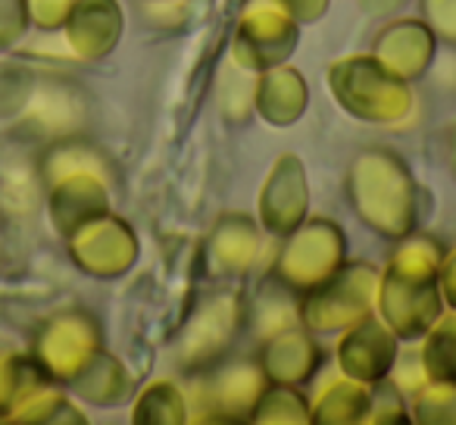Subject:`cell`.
I'll use <instances>...</instances> for the list:
<instances>
[{
  "mask_svg": "<svg viewBox=\"0 0 456 425\" xmlns=\"http://www.w3.org/2000/svg\"><path fill=\"white\" fill-rule=\"evenodd\" d=\"M437 266L441 250L428 238H410L391 257L385 279L379 282V300L385 325L403 341H416L441 316V291H437Z\"/></svg>",
  "mask_w": 456,
  "mask_h": 425,
  "instance_id": "1",
  "label": "cell"
},
{
  "mask_svg": "<svg viewBox=\"0 0 456 425\" xmlns=\"http://www.w3.org/2000/svg\"><path fill=\"white\" fill-rule=\"evenodd\" d=\"M356 217L381 238H410L416 225V182L391 151H369L350 169Z\"/></svg>",
  "mask_w": 456,
  "mask_h": 425,
  "instance_id": "2",
  "label": "cell"
},
{
  "mask_svg": "<svg viewBox=\"0 0 456 425\" xmlns=\"http://www.w3.org/2000/svg\"><path fill=\"white\" fill-rule=\"evenodd\" d=\"M329 85L344 110L366 122H394L412 107L406 82L375 57H344L329 69Z\"/></svg>",
  "mask_w": 456,
  "mask_h": 425,
  "instance_id": "3",
  "label": "cell"
},
{
  "mask_svg": "<svg viewBox=\"0 0 456 425\" xmlns=\"http://www.w3.org/2000/svg\"><path fill=\"white\" fill-rule=\"evenodd\" d=\"M375 294H379V273L369 263H350L338 269L335 275L306 291L300 300V323L310 331L329 335L344 331L360 319L372 316Z\"/></svg>",
  "mask_w": 456,
  "mask_h": 425,
  "instance_id": "4",
  "label": "cell"
},
{
  "mask_svg": "<svg viewBox=\"0 0 456 425\" xmlns=\"http://www.w3.org/2000/svg\"><path fill=\"white\" fill-rule=\"evenodd\" d=\"M200 372L203 379L194 388V410H200V422L254 419L256 400L269 385L260 360H216Z\"/></svg>",
  "mask_w": 456,
  "mask_h": 425,
  "instance_id": "5",
  "label": "cell"
},
{
  "mask_svg": "<svg viewBox=\"0 0 456 425\" xmlns=\"http://www.w3.org/2000/svg\"><path fill=\"white\" fill-rule=\"evenodd\" d=\"M344 263L341 229L325 219L294 229L285 241V250L275 263V279L294 291H313L329 275H335Z\"/></svg>",
  "mask_w": 456,
  "mask_h": 425,
  "instance_id": "6",
  "label": "cell"
},
{
  "mask_svg": "<svg viewBox=\"0 0 456 425\" xmlns=\"http://www.w3.org/2000/svg\"><path fill=\"white\" fill-rule=\"evenodd\" d=\"M297 45V26L294 16L275 0L250 4L241 20V32L235 38V57L244 69H273L291 57Z\"/></svg>",
  "mask_w": 456,
  "mask_h": 425,
  "instance_id": "7",
  "label": "cell"
},
{
  "mask_svg": "<svg viewBox=\"0 0 456 425\" xmlns=\"http://www.w3.org/2000/svg\"><path fill=\"white\" fill-rule=\"evenodd\" d=\"M244 306L241 298L232 291H219L194 313L191 325L182 335V347H178V366L188 372H200L203 366L222 360L228 344L238 338V325H241Z\"/></svg>",
  "mask_w": 456,
  "mask_h": 425,
  "instance_id": "8",
  "label": "cell"
},
{
  "mask_svg": "<svg viewBox=\"0 0 456 425\" xmlns=\"http://www.w3.org/2000/svg\"><path fill=\"white\" fill-rule=\"evenodd\" d=\"M394 363H397V335L385 323L366 316L344 329L338 341V366L347 379L375 385L387 379Z\"/></svg>",
  "mask_w": 456,
  "mask_h": 425,
  "instance_id": "9",
  "label": "cell"
},
{
  "mask_svg": "<svg viewBox=\"0 0 456 425\" xmlns=\"http://www.w3.org/2000/svg\"><path fill=\"white\" fill-rule=\"evenodd\" d=\"M306 203H310V194H306L304 166L297 163L294 153H285V157H279L275 169L269 172V182L260 197V219L269 235H291L304 223Z\"/></svg>",
  "mask_w": 456,
  "mask_h": 425,
  "instance_id": "10",
  "label": "cell"
},
{
  "mask_svg": "<svg viewBox=\"0 0 456 425\" xmlns=\"http://www.w3.org/2000/svg\"><path fill=\"white\" fill-rule=\"evenodd\" d=\"M260 366L273 385L297 388L306 379H313L319 366V350L310 341V335L294 325V329H281L275 335L263 338Z\"/></svg>",
  "mask_w": 456,
  "mask_h": 425,
  "instance_id": "11",
  "label": "cell"
},
{
  "mask_svg": "<svg viewBox=\"0 0 456 425\" xmlns=\"http://www.w3.org/2000/svg\"><path fill=\"white\" fill-rule=\"evenodd\" d=\"M431 53H435V35L422 22H394L375 45V60L403 82H412L428 69Z\"/></svg>",
  "mask_w": 456,
  "mask_h": 425,
  "instance_id": "12",
  "label": "cell"
},
{
  "mask_svg": "<svg viewBox=\"0 0 456 425\" xmlns=\"http://www.w3.org/2000/svg\"><path fill=\"white\" fill-rule=\"evenodd\" d=\"M254 103L260 116L273 126H291L306 110V85L297 69H288L285 63L263 69L260 82L254 88Z\"/></svg>",
  "mask_w": 456,
  "mask_h": 425,
  "instance_id": "13",
  "label": "cell"
},
{
  "mask_svg": "<svg viewBox=\"0 0 456 425\" xmlns=\"http://www.w3.org/2000/svg\"><path fill=\"white\" fill-rule=\"evenodd\" d=\"M369 394H372V385H366V381H356V379L331 381L316 397V404L310 406V422H329V425L366 422Z\"/></svg>",
  "mask_w": 456,
  "mask_h": 425,
  "instance_id": "14",
  "label": "cell"
},
{
  "mask_svg": "<svg viewBox=\"0 0 456 425\" xmlns=\"http://www.w3.org/2000/svg\"><path fill=\"white\" fill-rule=\"evenodd\" d=\"M256 244H260V235H256L250 219H244V217L222 219V225L216 229V238H213L216 269H219V273H235V275L248 273V269L254 266Z\"/></svg>",
  "mask_w": 456,
  "mask_h": 425,
  "instance_id": "15",
  "label": "cell"
},
{
  "mask_svg": "<svg viewBox=\"0 0 456 425\" xmlns=\"http://www.w3.org/2000/svg\"><path fill=\"white\" fill-rule=\"evenodd\" d=\"M422 375L428 381H456V310L450 316H437L425 331Z\"/></svg>",
  "mask_w": 456,
  "mask_h": 425,
  "instance_id": "16",
  "label": "cell"
},
{
  "mask_svg": "<svg viewBox=\"0 0 456 425\" xmlns=\"http://www.w3.org/2000/svg\"><path fill=\"white\" fill-rule=\"evenodd\" d=\"M297 323H300V304H291V300L285 298V291H279V285L269 282L254 306L256 338L263 341V338L275 335V331H281V329H294Z\"/></svg>",
  "mask_w": 456,
  "mask_h": 425,
  "instance_id": "17",
  "label": "cell"
},
{
  "mask_svg": "<svg viewBox=\"0 0 456 425\" xmlns=\"http://www.w3.org/2000/svg\"><path fill=\"white\" fill-rule=\"evenodd\" d=\"M254 422H310V404L291 385H273L260 394Z\"/></svg>",
  "mask_w": 456,
  "mask_h": 425,
  "instance_id": "18",
  "label": "cell"
},
{
  "mask_svg": "<svg viewBox=\"0 0 456 425\" xmlns=\"http://www.w3.org/2000/svg\"><path fill=\"white\" fill-rule=\"evenodd\" d=\"M412 416L419 422H456V381H425L416 388Z\"/></svg>",
  "mask_w": 456,
  "mask_h": 425,
  "instance_id": "19",
  "label": "cell"
},
{
  "mask_svg": "<svg viewBox=\"0 0 456 425\" xmlns=\"http://www.w3.org/2000/svg\"><path fill=\"white\" fill-rule=\"evenodd\" d=\"M431 35L456 45V0H422Z\"/></svg>",
  "mask_w": 456,
  "mask_h": 425,
  "instance_id": "20",
  "label": "cell"
},
{
  "mask_svg": "<svg viewBox=\"0 0 456 425\" xmlns=\"http://www.w3.org/2000/svg\"><path fill=\"white\" fill-rule=\"evenodd\" d=\"M437 285L447 300L450 310H456V250L450 257H441V266H437Z\"/></svg>",
  "mask_w": 456,
  "mask_h": 425,
  "instance_id": "21",
  "label": "cell"
},
{
  "mask_svg": "<svg viewBox=\"0 0 456 425\" xmlns=\"http://www.w3.org/2000/svg\"><path fill=\"white\" fill-rule=\"evenodd\" d=\"M275 4H281V7L294 16V20L316 22L319 16L325 13V4H329V0H275Z\"/></svg>",
  "mask_w": 456,
  "mask_h": 425,
  "instance_id": "22",
  "label": "cell"
},
{
  "mask_svg": "<svg viewBox=\"0 0 456 425\" xmlns=\"http://www.w3.org/2000/svg\"><path fill=\"white\" fill-rule=\"evenodd\" d=\"M362 7H366V13H379V16H385V13H397L400 7H403L406 0H360Z\"/></svg>",
  "mask_w": 456,
  "mask_h": 425,
  "instance_id": "23",
  "label": "cell"
},
{
  "mask_svg": "<svg viewBox=\"0 0 456 425\" xmlns=\"http://www.w3.org/2000/svg\"><path fill=\"white\" fill-rule=\"evenodd\" d=\"M447 163H450V169H453V176H456V126L450 128V138H447Z\"/></svg>",
  "mask_w": 456,
  "mask_h": 425,
  "instance_id": "24",
  "label": "cell"
}]
</instances>
